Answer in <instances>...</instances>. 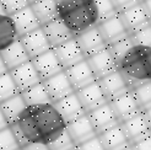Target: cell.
<instances>
[{"label":"cell","mask_w":151,"mask_h":150,"mask_svg":"<svg viewBox=\"0 0 151 150\" xmlns=\"http://www.w3.org/2000/svg\"><path fill=\"white\" fill-rule=\"evenodd\" d=\"M111 1L113 3V5H114L116 10L118 12H120V11L128 9V7L137 5L138 3H140V0H111Z\"/></svg>","instance_id":"74e56055"},{"label":"cell","mask_w":151,"mask_h":150,"mask_svg":"<svg viewBox=\"0 0 151 150\" xmlns=\"http://www.w3.org/2000/svg\"><path fill=\"white\" fill-rule=\"evenodd\" d=\"M123 150H132V148H130V145H129L128 148H125V149H123Z\"/></svg>","instance_id":"f6af8a7d"},{"label":"cell","mask_w":151,"mask_h":150,"mask_svg":"<svg viewBox=\"0 0 151 150\" xmlns=\"http://www.w3.org/2000/svg\"><path fill=\"white\" fill-rule=\"evenodd\" d=\"M10 17L12 20V24H14L15 30H16V32H17L19 38L41 27L38 20L36 19L35 14L32 12L29 5L24 7V9L19 10V11H16L15 14L10 15Z\"/></svg>","instance_id":"7402d4cb"},{"label":"cell","mask_w":151,"mask_h":150,"mask_svg":"<svg viewBox=\"0 0 151 150\" xmlns=\"http://www.w3.org/2000/svg\"><path fill=\"white\" fill-rule=\"evenodd\" d=\"M29 7L41 26L58 17L55 0H37V1L29 4Z\"/></svg>","instance_id":"d4e9b609"},{"label":"cell","mask_w":151,"mask_h":150,"mask_svg":"<svg viewBox=\"0 0 151 150\" xmlns=\"http://www.w3.org/2000/svg\"><path fill=\"white\" fill-rule=\"evenodd\" d=\"M64 73L66 75L68 80H69L70 85L73 86L74 91L85 87L90 84H92L93 81H96L93 74L86 62V59L76 63L75 65H71L70 68L65 69Z\"/></svg>","instance_id":"d6986e66"},{"label":"cell","mask_w":151,"mask_h":150,"mask_svg":"<svg viewBox=\"0 0 151 150\" xmlns=\"http://www.w3.org/2000/svg\"><path fill=\"white\" fill-rule=\"evenodd\" d=\"M150 115L146 113H138L127 121L119 123L124 136L127 137L129 144H133L140 139L150 137L151 134V119Z\"/></svg>","instance_id":"5b68a950"},{"label":"cell","mask_w":151,"mask_h":150,"mask_svg":"<svg viewBox=\"0 0 151 150\" xmlns=\"http://www.w3.org/2000/svg\"><path fill=\"white\" fill-rule=\"evenodd\" d=\"M28 1V4H32V3H35V1H37V0H27Z\"/></svg>","instance_id":"ee69618b"},{"label":"cell","mask_w":151,"mask_h":150,"mask_svg":"<svg viewBox=\"0 0 151 150\" xmlns=\"http://www.w3.org/2000/svg\"><path fill=\"white\" fill-rule=\"evenodd\" d=\"M86 115H87L97 136L101 134L102 132L112 128V127L119 124L108 102H106L102 106L90 111Z\"/></svg>","instance_id":"9a60e30c"},{"label":"cell","mask_w":151,"mask_h":150,"mask_svg":"<svg viewBox=\"0 0 151 150\" xmlns=\"http://www.w3.org/2000/svg\"><path fill=\"white\" fill-rule=\"evenodd\" d=\"M42 84H43L44 89H46L52 103L62 100L65 96L71 95L73 92H75L73 86L70 85L69 80L66 78L64 70L62 73L54 75V76H50L46 80H43Z\"/></svg>","instance_id":"5bb4252c"},{"label":"cell","mask_w":151,"mask_h":150,"mask_svg":"<svg viewBox=\"0 0 151 150\" xmlns=\"http://www.w3.org/2000/svg\"><path fill=\"white\" fill-rule=\"evenodd\" d=\"M19 40L17 32L15 30L12 20L9 15L0 14V50Z\"/></svg>","instance_id":"83f0119b"},{"label":"cell","mask_w":151,"mask_h":150,"mask_svg":"<svg viewBox=\"0 0 151 150\" xmlns=\"http://www.w3.org/2000/svg\"><path fill=\"white\" fill-rule=\"evenodd\" d=\"M6 127H9V124H7L4 115L1 113V111H0V131H3L4 128H6Z\"/></svg>","instance_id":"60d3db41"},{"label":"cell","mask_w":151,"mask_h":150,"mask_svg":"<svg viewBox=\"0 0 151 150\" xmlns=\"http://www.w3.org/2000/svg\"><path fill=\"white\" fill-rule=\"evenodd\" d=\"M26 107H27L26 103L20 94L15 95L3 102H0V111H1V113L4 115L9 125L17 121L19 117L22 115V112L25 111Z\"/></svg>","instance_id":"484cf974"},{"label":"cell","mask_w":151,"mask_h":150,"mask_svg":"<svg viewBox=\"0 0 151 150\" xmlns=\"http://www.w3.org/2000/svg\"><path fill=\"white\" fill-rule=\"evenodd\" d=\"M75 94H76L81 106L84 107L86 113H88L90 111L100 107V106H102V105H104L106 102H107V100H106V97H104L102 90L100 87V84L97 82V80L93 81L92 84L85 86V87L76 90Z\"/></svg>","instance_id":"2e32d148"},{"label":"cell","mask_w":151,"mask_h":150,"mask_svg":"<svg viewBox=\"0 0 151 150\" xmlns=\"http://www.w3.org/2000/svg\"><path fill=\"white\" fill-rule=\"evenodd\" d=\"M75 40H76L85 59L90 56L97 53V52L107 48V44L103 41L102 36L100 35L96 26L76 35L75 36Z\"/></svg>","instance_id":"30bf717a"},{"label":"cell","mask_w":151,"mask_h":150,"mask_svg":"<svg viewBox=\"0 0 151 150\" xmlns=\"http://www.w3.org/2000/svg\"><path fill=\"white\" fill-rule=\"evenodd\" d=\"M19 150H21V149H19Z\"/></svg>","instance_id":"681fc988"},{"label":"cell","mask_w":151,"mask_h":150,"mask_svg":"<svg viewBox=\"0 0 151 150\" xmlns=\"http://www.w3.org/2000/svg\"><path fill=\"white\" fill-rule=\"evenodd\" d=\"M108 103L117 118L118 123H122V122L127 121V119H129L134 116H137L138 113H140V110L134 100L130 90L124 92L123 95H119L116 99L111 100Z\"/></svg>","instance_id":"52a82bcc"},{"label":"cell","mask_w":151,"mask_h":150,"mask_svg":"<svg viewBox=\"0 0 151 150\" xmlns=\"http://www.w3.org/2000/svg\"><path fill=\"white\" fill-rule=\"evenodd\" d=\"M9 73L19 90V92H22V91H25V90L42 82L40 75L36 71L31 61H28L25 64L10 70Z\"/></svg>","instance_id":"8fae6325"},{"label":"cell","mask_w":151,"mask_h":150,"mask_svg":"<svg viewBox=\"0 0 151 150\" xmlns=\"http://www.w3.org/2000/svg\"><path fill=\"white\" fill-rule=\"evenodd\" d=\"M0 3L4 7L5 14L9 16L29 5L27 0H0Z\"/></svg>","instance_id":"d590c367"},{"label":"cell","mask_w":151,"mask_h":150,"mask_svg":"<svg viewBox=\"0 0 151 150\" xmlns=\"http://www.w3.org/2000/svg\"><path fill=\"white\" fill-rule=\"evenodd\" d=\"M118 71L123 75L130 90L151 82V48L133 46L118 63Z\"/></svg>","instance_id":"7a4b0ae2"},{"label":"cell","mask_w":151,"mask_h":150,"mask_svg":"<svg viewBox=\"0 0 151 150\" xmlns=\"http://www.w3.org/2000/svg\"><path fill=\"white\" fill-rule=\"evenodd\" d=\"M86 62H87L96 80H100L103 76H106V75H108L118 69L117 62L109 53L108 48L100 50V52H97V53L87 57Z\"/></svg>","instance_id":"8992f818"},{"label":"cell","mask_w":151,"mask_h":150,"mask_svg":"<svg viewBox=\"0 0 151 150\" xmlns=\"http://www.w3.org/2000/svg\"><path fill=\"white\" fill-rule=\"evenodd\" d=\"M97 82L100 84V87H101L107 102H109L111 100L116 99L119 95H123L124 92L130 90L125 79L123 78V75L118 71V69L108 75H106L102 79L97 80Z\"/></svg>","instance_id":"7c38bea8"},{"label":"cell","mask_w":151,"mask_h":150,"mask_svg":"<svg viewBox=\"0 0 151 150\" xmlns=\"http://www.w3.org/2000/svg\"><path fill=\"white\" fill-rule=\"evenodd\" d=\"M97 137H99L104 150H123L130 145L119 124L102 132Z\"/></svg>","instance_id":"cb8c5ba5"},{"label":"cell","mask_w":151,"mask_h":150,"mask_svg":"<svg viewBox=\"0 0 151 150\" xmlns=\"http://www.w3.org/2000/svg\"><path fill=\"white\" fill-rule=\"evenodd\" d=\"M52 49L54 52L59 64L62 65L63 70L70 68L71 65H75L76 63L85 59L76 40H75V37L69 41L64 42V43H62L60 46L52 48Z\"/></svg>","instance_id":"ba28073f"},{"label":"cell","mask_w":151,"mask_h":150,"mask_svg":"<svg viewBox=\"0 0 151 150\" xmlns=\"http://www.w3.org/2000/svg\"><path fill=\"white\" fill-rule=\"evenodd\" d=\"M150 1L151 0H147V1H140L137 5H134L132 7H128V9L118 12L128 35L138 31V30L145 27L147 25H151V21H150V16H151Z\"/></svg>","instance_id":"277c9868"},{"label":"cell","mask_w":151,"mask_h":150,"mask_svg":"<svg viewBox=\"0 0 151 150\" xmlns=\"http://www.w3.org/2000/svg\"><path fill=\"white\" fill-rule=\"evenodd\" d=\"M19 40L22 43V46H24L29 59H32L37 56H41L44 52L52 49L41 27L25 35V36L20 37Z\"/></svg>","instance_id":"44dd1931"},{"label":"cell","mask_w":151,"mask_h":150,"mask_svg":"<svg viewBox=\"0 0 151 150\" xmlns=\"http://www.w3.org/2000/svg\"><path fill=\"white\" fill-rule=\"evenodd\" d=\"M95 5L97 10V16H99V22L104 21L118 14L111 0H95Z\"/></svg>","instance_id":"d6a6232c"},{"label":"cell","mask_w":151,"mask_h":150,"mask_svg":"<svg viewBox=\"0 0 151 150\" xmlns=\"http://www.w3.org/2000/svg\"><path fill=\"white\" fill-rule=\"evenodd\" d=\"M132 150H151V139L150 137H146L144 139H140L135 143L130 144Z\"/></svg>","instance_id":"f35d334b"},{"label":"cell","mask_w":151,"mask_h":150,"mask_svg":"<svg viewBox=\"0 0 151 150\" xmlns=\"http://www.w3.org/2000/svg\"><path fill=\"white\" fill-rule=\"evenodd\" d=\"M65 131L69 134V137L71 138L75 146L85 143L88 139L97 136L87 115H84V116L79 117L78 119H75V121L68 123L65 125Z\"/></svg>","instance_id":"4fadbf2b"},{"label":"cell","mask_w":151,"mask_h":150,"mask_svg":"<svg viewBox=\"0 0 151 150\" xmlns=\"http://www.w3.org/2000/svg\"><path fill=\"white\" fill-rule=\"evenodd\" d=\"M7 71V68H6V65L4 64V62H3V58H1V56H0V75H4V74H6Z\"/></svg>","instance_id":"b9f144b4"},{"label":"cell","mask_w":151,"mask_h":150,"mask_svg":"<svg viewBox=\"0 0 151 150\" xmlns=\"http://www.w3.org/2000/svg\"><path fill=\"white\" fill-rule=\"evenodd\" d=\"M20 145L16 138L10 129V127H6L3 131H0V150H19Z\"/></svg>","instance_id":"e575fe53"},{"label":"cell","mask_w":151,"mask_h":150,"mask_svg":"<svg viewBox=\"0 0 151 150\" xmlns=\"http://www.w3.org/2000/svg\"><path fill=\"white\" fill-rule=\"evenodd\" d=\"M21 150H49L46 143H42V141H36V143H29L26 144L22 148H20Z\"/></svg>","instance_id":"ab89813d"},{"label":"cell","mask_w":151,"mask_h":150,"mask_svg":"<svg viewBox=\"0 0 151 150\" xmlns=\"http://www.w3.org/2000/svg\"><path fill=\"white\" fill-rule=\"evenodd\" d=\"M140 112L151 115V82L138 85L130 90Z\"/></svg>","instance_id":"f1b7e54d"},{"label":"cell","mask_w":151,"mask_h":150,"mask_svg":"<svg viewBox=\"0 0 151 150\" xmlns=\"http://www.w3.org/2000/svg\"><path fill=\"white\" fill-rule=\"evenodd\" d=\"M132 47H133V43H132V41L129 38V36H128V37H125V38L120 40L118 42H114V43L109 44L107 48H108L109 53L112 54L113 58H114V61L117 62V65H118V63L122 61L123 57L128 53V50H129Z\"/></svg>","instance_id":"4dcf8cb0"},{"label":"cell","mask_w":151,"mask_h":150,"mask_svg":"<svg viewBox=\"0 0 151 150\" xmlns=\"http://www.w3.org/2000/svg\"><path fill=\"white\" fill-rule=\"evenodd\" d=\"M133 46L151 48V25H147L129 35Z\"/></svg>","instance_id":"1f68e13d"},{"label":"cell","mask_w":151,"mask_h":150,"mask_svg":"<svg viewBox=\"0 0 151 150\" xmlns=\"http://www.w3.org/2000/svg\"><path fill=\"white\" fill-rule=\"evenodd\" d=\"M0 56H1L3 62L6 65L9 71L22 64H25L28 61H31L29 57L27 56L24 46H22V43L20 42V40L15 41L10 46H7L5 49L0 50Z\"/></svg>","instance_id":"603a6c76"},{"label":"cell","mask_w":151,"mask_h":150,"mask_svg":"<svg viewBox=\"0 0 151 150\" xmlns=\"http://www.w3.org/2000/svg\"><path fill=\"white\" fill-rule=\"evenodd\" d=\"M47 146L49 150H71L73 148H75V144L73 143V140L69 137V134L66 133V131H64L57 138L47 143Z\"/></svg>","instance_id":"836d02e7"},{"label":"cell","mask_w":151,"mask_h":150,"mask_svg":"<svg viewBox=\"0 0 151 150\" xmlns=\"http://www.w3.org/2000/svg\"><path fill=\"white\" fill-rule=\"evenodd\" d=\"M0 14H5V11H4V7H3L1 3H0ZM5 15H6V14H5Z\"/></svg>","instance_id":"7bdbcfd3"},{"label":"cell","mask_w":151,"mask_h":150,"mask_svg":"<svg viewBox=\"0 0 151 150\" xmlns=\"http://www.w3.org/2000/svg\"><path fill=\"white\" fill-rule=\"evenodd\" d=\"M20 94L11 78L10 73L7 71L4 75H0V102H3L10 97Z\"/></svg>","instance_id":"f546056e"},{"label":"cell","mask_w":151,"mask_h":150,"mask_svg":"<svg viewBox=\"0 0 151 150\" xmlns=\"http://www.w3.org/2000/svg\"><path fill=\"white\" fill-rule=\"evenodd\" d=\"M76 149L78 150H104L103 145L101 144V141L97 136L91 138V139H88L87 141H85V143L78 145Z\"/></svg>","instance_id":"8d00e7d4"},{"label":"cell","mask_w":151,"mask_h":150,"mask_svg":"<svg viewBox=\"0 0 151 150\" xmlns=\"http://www.w3.org/2000/svg\"><path fill=\"white\" fill-rule=\"evenodd\" d=\"M55 1H59V0H55Z\"/></svg>","instance_id":"c3c4849f"},{"label":"cell","mask_w":151,"mask_h":150,"mask_svg":"<svg viewBox=\"0 0 151 150\" xmlns=\"http://www.w3.org/2000/svg\"><path fill=\"white\" fill-rule=\"evenodd\" d=\"M53 106L55 107V110L58 111L60 117L63 118L65 124L70 123V122L75 121V119H78L79 117L86 115L84 107L81 106V103L75 92L65 96L64 99L59 100V101L53 102Z\"/></svg>","instance_id":"e0dca14e"},{"label":"cell","mask_w":151,"mask_h":150,"mask_svg":"<svg viewBox=\"0 0 151 150\" xmlns=\"http://www.w3.org/2000/svg\"><path fill=\"white\" fill-rule=\"evenodd\" d=\"M58 19L76 36L99 24L95 0H59Z\"/></svg>","instance_id":"6da1fadb"},{"label":"cell","mask_w":151,"mask_h":150,"mask_svg":"<svg viewBox=\"0 0 151 150\" xmlns=\"http://www.w3.org/2000/svg\"><path fill=\"white\" fill-rule=\"evenodd\" d=\"M96 27L99 30L100 35L102 36L103 41L106 42V44H107V47L109 44L118 42V41L129 36L118 14L107 19V20H104V21L99 22Z\"/></svg>","instance_id":"9c48e42d"},{"label":"cell","mask_w":151,"mask_h":150,"mask_svg":"<svg viewBox=\"0 0 151 150\" xmlns=\"http://www.w3.org/2000/svg\"><path fill=\"white\" fill-rule=\"evenodd\" d=\"M140 1H147V0H140Z\"/></svg>","instance_id":"7dc6e473"},{"label":"cell","mask_w":151,"mask_h":150,"mask_svg":"<svg viewBox=\"0 0 151 150\" xmlns=\"http://www.w3.org/2000/svg\"><path fill=\"white\" fill-rule=\"evenodd\" d=\"M41 28H42L44 36H46L50 48L60 46L62 43L75 37L73 35V32L58 17L47 22V24H44L43 26H41Z\"/></svg>","instance_id":"ffe728a7"},{"label":"cell","mask_w":151,"mask_h":150,"mask_svg":"<svg viewBox=\"0 0 151 150\" xmlns=\"http://www.w3.org/2000/svg\"><path fill=\"white\" fill-rule=\"evenodd\" d=\"M31 63L33 64L35 69L38 73L42 81L63 71L62 65L59 64L53 49H49L47 52H44L43 54L32 58Z\"/></svg>","instance_id":"ac0fdd59"},{"label":"cell","mask_w":151,"mask_h":150,"mask_svg":"<svg viewBox=\"0 0 151 150\" xmlns=\"http://www.w3.org/2000/svg\"><path fill=\"white\" fill-rule=\"evenodd\" d=\"M29 110L43 143H49L65 131L66 124L53 103L29 107Z\"/></svg>","instance_id":"3957f363"},{"label":"cell","mask_w":151,"mask_h":150,"mask_svg":"<svg viewBox=\"0 0 151 150\" xmlns=\"http://www.w3.org/2000/svg\"><path fill=\"white\" fill-rule=\"evenodd\" d=\"M20 95L22 96L26 106H28V107H36V106H42V105L52 103L42 82L25 90V91L20 92Z\"/></svg>","instance_id":"4316f807"},{"label":"cell","mask_w":151,"mask_h":150,"mask_svg":"<svg viewBox=\"0 0 151 150\" xmlns=\"http://www.w3.org/2000/svg\"><path fill=\"white\" fill-rule=\"evenodd\" d=\"M71 150H78V149H76V146H75V148H73Z\"/></svg>","instance_id":"bcb514c9"}]
</instances>
